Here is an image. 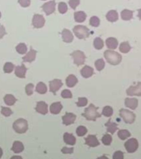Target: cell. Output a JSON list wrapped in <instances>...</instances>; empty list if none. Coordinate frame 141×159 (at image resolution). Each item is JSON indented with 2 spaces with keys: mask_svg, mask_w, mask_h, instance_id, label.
Returning a JSON list of instances; mask_svg holds the SVG:
<instances>
[{
  "mask_svg": "<svg viewBox=\"0 0 141 159\" xmlns=\"http://www.w3.org/2000/svg\"><path fill=\"white\" fill-rule=\"evenodd\" d=\"M33 88H34V85L33 84H28L25 87L26 93L28 96H31L33 93Z\"/></svg>",
  "mask_w": 141,
  "mask_h": 159,
  "instance_id": "obj_44",
  "label": "cell"
},
{
  "mask_svg": "<svg viewBox=\"0 0 141 159\" xmlns=\"http://www.w3.org/2000/svg\"><path fill=\"white\" fill-rule=\"evenodd\" d=\"M73 33H75V36L79 39H85L89 37L90 35V31L86 26L82 25L75 26L73 28Z\"/></svg>",
  "mask_w": 141,
  "mask_h": 159,
  "instance_id": "obj_4",
  "label": "cell"
},
{
  "mask_svg": "<svg viewBox=\"0 0 141 159\" xmlns=\"http://www.w3.org/2000/svg\"><path fill=\"white\" fill-rule=\"evenodd\" d=\"M42 1H45V0H42Z\"/></svg>",
  "mask_w": 141,
  "mask_h": 159,
  "instance_id": "obj_56",
  "label": "cell"
},
{
  "mask_svg": "<svg viewBox=\"0 0 141 159\" xmlns=\"http://www.w3.org/2000/svg\"><path fill=\"white\" fill-rule=\"evenodd\" d=\"M2 155H3V151H2L1 148V147H0V158H1Z\"/></svg>",
  "mask_w": 141,
  "mask_h": 159,
  "instance_id": "obj_54",
  "label": "cell"
},
{
  "mask_svg": "<svg viewBox=\"0 0 141 159\" xmlns=\"http://www.w3.org/2000/svg\"><path fill=\"white\" fill-rule=\"evenodd\" d=\"M104 56L107 62L111 65H118L122 61L121 55L119 54L118 52L111 50L105 51Z\"/></svg>",
  "mask_w": 141,
  "mask_h": 159,
  "instance_id": "obj_1",
  "label": "cell"
},
{
  "mask_svg": "<svg viewBox=\"0 0 141 159\" xmlns=\"http://www.w3.org/2000/svg\"><path fill=\"white\" fill-rule=\"evenodd\" d=\"M15 68L14 64L11 62H6L4 66V71L6 73H10Z\"/></svg>",
  "mask_w": 141,
  "mask_h": 159,
  "instance_id": "obj_37",
  "label": "cell"
},
{
  "mask_svg": "<svg viewBox=\"0 0 141 159\" xmlns=\"http://www.w3.org/2000/svg\"><path fill=\"white\" fill-rule=\"evenodd\" d=\"M16 51L19 54H25L27 52V46L24 43H20L16 46Z\"/></svg>",
  "mask_w": 141,
  "mask_h": 159,
  "instance_id": "obj_34",
  "label": "cell"
},
{
  "mask_svg": "<svg viewBox=\"0 0 141 159\" xmlns=\"http://www.w3.org/2000/svg\"><path fill=\"white\" fill-rule=\"evenodd\" d=\"M61 151L63 154H73V147L69 148V147H64L62 149Z\"/></svg>",
  "mask_w": 141,
  "mask_h": 159,
  "instance_id": "obj_49",
  "label": "cell"
},
{
  "mask_svg": "<svg viewBox=\"0 0 141 159\" xmlns=\"http://www.w3.org/2000/svg\"><path fill=\"white\" fill-rule=\"evenodd\" d=\"M4 100L6 104L8 105V106H13V105L15 103V102L17 101L16 98H15L13 95H11V94H7V95L4 96Z\"/></svg>",
  "mask_w": 141,
  "mask_h": 159,
  "instance_id": "obj_29",
  "label": "cell"
},
{
  "mask_svg": "<svg viewBox=\"0 0 141 159\" xmlns=\"http://www.w3.org/2000/svg\"><path fill=\"white\" fill-rule=\"evenodd\" d=\"M71 56L73 58L74 64L77 66H80L83 64L85 62V55L82 51H75L71 54Z\"/></svg>",
  "mask_w": 141,
  "mask_h": 159,
  "instance_id": "obj_6",
  "label": "cell"
},
{
  "mask_svg": "<svg viewBox=\"0 0 141 159\" xmlns=\"http://www.w3.org/2000/svg\"><path fill=\"white\" fill-rule=\"evenodd\" d=\"M95 66L96 69L98 71H101L104 68L105 63L103 59H98L95 62Z\"/></svg>",
  "mask_w": 141,
  "mask_h": 159,
  "instance_id": "obj_36",
  "label": "cell"
},
{
  "mask_svg": "<svg viewBox=\"0 0 141 159\" xmlns=\"http://www.w3.org/2000/svg\"><path fill=\"white\" fill-rule=\"evenodd\" d=\"M82 76L84 78H89L93 74V69L89 66H84L80 71Z\"/></svg>",
  "mask_w": 141,
  "mask_h": 159,
  "instance_id": "obj_18",
  "label": "cell"
},
{
  "mask_svg": "<svg viewBox=\"0 0 141 159\" xmlns=\"http://www.w3.org/2000/svg\"><path fill=\"white\" fill-rule=\"evenodd\" d=\"M10 159H23V158L19 156H13V157H11Z\"/></svg>",
  "mask_w": 141,
  "mask_h": 159,
  "instance_id": "obj_51",
  "label": "cell"
},
{
  "mask_svg": "<svg viewBox=\"0 0 141 159\" xmlns=\"http://www.w3.org/2000/svg\"><path fill=\"white\" fill-rule=\"evenodd\" d=\"M63 139L64 143H66L67 145H74L76 143V138L73 134L64 133Z\"/></svg>",
  "mask_w": 141,
  "mask_h": 159,
  "instance_id": "obj_20",
  "label": "cell"
},
{
  "mask_svg": "<svg viewBox=\"0 0 141 159\" xmlns=\"http://www.w3.org/2000/svg\"><path fill=\"white\" fill-rule=\"evenodd\" d=\"M62 109V105L61 104V102H54L53 104H51L50 106V111L52 114H58L60 113V111H61Z\"/></svg>",
  "mask_w": 141,
  "mask_h": 159,
  "instance_id": "obj_22",
  "label": "cell"
},
{
  "mask_svg": "<svg viewBox=\"0 0 141 159\" xmlns=\"http://www.w3.org/2000/svg\"><path fill=\"white\" fill-rule=\"evenodd\" d=\"M133 13L134 12L130 10L125 9L121 12V17L125 21H129V20L133 18Z\"/></svg>",
  "mask_w": 141,
  "mask_h": 159,
  "instance_id": "obj_28",
  "label": "cell"
},
{
  "mask_svg": "<svg viewBox=\"0 0 141 159\" xmlns=\"http://www.w3.org/2000/svg\"><path fill=\"white\" fill-rule=\"evenodd\" d=\"M98 107H96L95 105L91 104L87 108L84 109V112L82 115L87 120L95 121L96 118L101 117V114L98 112Z\"/></svg>",
  "mask_w": 141,
  "mask_h": 159,
  "instance_id": "obj_2",
  "label": "cell"
},
{
  "mask_svg": "<svg viewBox=\"0 0 141 159\" xmlns=\"http://www.w3.org/2000/svg\"><path fill=\"white\" fill-rule=\"evenodd\" d=\"M13 129L18 134H24L28 130V122L24 118H19L13 125Z\"/></svg>",
  "mask_w": 141,
  "mask_h": 159,
  "instance_id": "obj_3",
  "label": "cell"
},
{
  "mask_svg": "<svg viewBox=\"0 0 141 159\" xmlns=\"http://www.w3.org/2000/svg\"><path fill=\"white\" fill-rule=\"evenodd\" d=\"M106 18L110 22H115L118 19V14L116 10H110L107 13L106 15Z\"/></svg>",
  "mask_w": 141,
  "mask_h": 159,
  "instance_id": "obj_24",
  "label": "cell"
},
{
  "mask_svg": "<svg viewBox=\"0 0 141 159\" xmlns=\"http://www.w3.org/2000/svg\"><path fill=\"white\" fill-rule=\"evenodd\" d=\"M24 149V145L22 144V143L20 142V141H15L13 143V147L11 149H12L13 152H14L15 153L19 154L20 152H22Z\"/></svg>",
  "mask_w": 141,
  "mask_h": 159,
  "instance_id": "obj_25",
  "label": "cell"
},
{
  "mask_svg": "<svg viewBox=\"0 0 141 159\" xmlns=\"http://www.w3.org/2000/svg\"><path fill=\"white\" fill-rule=\"evenodd\" d=\"M78 78L73 74L69 75L66 79V84L67 85V87H70V88L74 87L75 85L78 83Z\"/></svg>",
  "mask_w": 141,
  "mask_h": 159,
  "instance_id": "obj_26",
  "label": "cell"
},
{
  "mask_svg": "<svg viewBox=\"0 0 141 159\" xmlns=\"http://www.w3.org/2000/svg\"><path fill=\"white\" fill-rule=\"evenodd\" d=\"M6 34L5 28H4V26L0 25V39H1L4 35Z\"/></svg>",
  "mask_w": 141,
  "mask_h": 159,
  "instance_id": "obj_50",
  "label": "cell"
},
{
  "mask_svg": "<svg viewBox=\"0 0 141 159\" xmlns=\"http://www.w3.org/2000/svg\"><path fill=\"white\" fill-rule=\"evenodd\" d=\"M87 18L86 13L83 11H78L74 13V19L76 22H84Z\"/></svg>",
  "mask_w": 141,
  "mask_h": 159,
  "instance_id": "obj_27",
  "label": "cell"
},
{
  "mask_svg": "<svg viewBox=\"0 0 141 159\" xmlns=\"http://www.w3.org/2000/svg\"><path fill=\"white\" fill-rule=\"evenodd\" d=\"M33 26L36 28H42L45 24V19L41 15L35 14L33 18Z\"/></svg>",
  "mask_w": 141,
  "mask_h": 159,
  "instance_id": "obj_9",
  "label": "cell"
},
{
  "mask_svg": "<svg viewBox=\"0 0 141 159\" xmlns=\"http://www.w3.org/2000/svg\"><path fill=\"white\" fill-rule=\"evenodd\" d=\"M69 6L72 9L75 10L76 7L80 4V0H69Z\"/></svg>",
  "mask_w": 141,
  "mask_h": 159,
  "instance_id": "obj_46",
  "label": "cell"
},
{
  "mask_svg": "<svg viewBox=\"0 0 141 159\" xmlns=\"http://www.w3.org/2000/svg\"><path fill=\"white\" fill-rule=\"evenodd\" d=\"M93 46L95 47V49H97V50H100V49L103 48L104 42L100 37H96L95 39L94 40Z\"/></svg>",
  "mask_w": 141,
  "mask_h": 159,
  "instance_id": "obj_33",
  "label": "cell"
},
{
  "mask_svg": "<svg viewBox=\"0 0 141 159\" xmlns=\"http://www.w3.org/2000/svg\"><path fill=\"white\" fill-rule=\"evenodd\" d=\"M125 147L127 152L129 153H134L138 147V142L136 138H130L125 143Z\"/></svg>",
  "mask_w": 141,
  "mask_h": 159,
  "instance_id": "obj_7",
  "label": "cell"
},
{
  "mask_svg": "<svg viewBox=\"0 0 141 159\" xmlns=\"http://www.w3.org/2000/svg\"><path fill=\"white\" fill-rule=\"evenodd\" d=\"M35 110H36L37 113L45 115V114L48 113V105L45 102H38L37 103L36 107H35Z\"/></svg>",
  "mask_w": 141,
  "mask_h": 159,
  "instance_id": "obj_14",
  "label": "cell"
},
{
  "mask_svg": "<svg viewBox=\"0 0 141 159\" xmlns=\"http://www.w3.org/2000/svg\"><path fill=\"white\" fill-rule=\"evenodd\" d=\"M97 159H109V158H107L106 156H101V157H99V158H98Z\"/></svg>",
  "mask_w": 141,
  "mask_h": 159,
  "instance_id": "obj_53",
  "label": "cell"
},
{
  "mask_svg": "<svg viewBox=\"0 0 141 159\" xmlns=\"http://www.w3.org/2000/svg\"><path fill=\"white\" fill-rule=\"evenodd\" d=\"M87 133V129L84 126H79L76 129V134L78 136H84Z\"/></svg>",
  "mask_w": 141,
  "mask_h": 159,
  "instance_id": "obj_40",
  "label": "cell"
},
{
  "mask_svg": "<svg viewBox=\"0 0 141 159\" xmlns=\"http://www.w3.org/2000/svg\"><path fill=\"white\" fill-rule=\"evenodd\" d=\"M61 96L63 98H72V93L69 89H64L62 91Z\"/></svg>",
  "mask_w": 141,
  "mask_h": 159,
  "instance_id": "obj_45",
  "label": "cell"
},
{
  "mask_svg": "<svg viewBox=\"0 0 141 159\" xmlns=\"http://www.w3.org/2000/svg\"><path fill=\"white\" fill-rule=\"evenodd\" d=\"M27 71V69L24 64H22L21 66H17L15 67V74L19 78H25L26 73Z\"/></svg>",
  "mask_w": 141,
  "mask_h": 159,
  "instance_id": "obj_15",
  "label": "cell"
},
{
  "mask_svg": "<svg viewBox=\"0 0 141 159\" xmlns=\"http://www.w3.org/2000/svg\"><path fill=\"white\" fill-rule=\"evenodd\" d=\"M125 105L127 107L134 110L137 108L138 105V100L136 98H126L125 100Z\"/></svg>",
  "mask_w": 141,
  "mask_h": 159,
  "instance_id": "obj_16",
  "label": "cell"
},
{
  "mask_svg": "<svg viewBox=\"0 0 141 159\" xmlns=\"http://www.w3.org/2000/svg\"><path fill=\"white\" fill-rule=\"evenodd\" d=\"M106 45L109 49H116L118 47V42L114 37H109L106 40Z\"/></svg>",
  "mask_w": 141,
  "mask_h": 159,
  "instance_id": "obj_23",
  "label": "cell"
},
{
  "mask_svg": "<svg viewBox=\"0 0 141 159\" xmlns=\"http://www.w3.org/2000/svg\"><path fill=\"white\" fill-rule=\"evenodd\" d=\"M36 53H37L36 51L34 50V49L32 48H31L30 51H29L25 56L22 57V60H23V61L25 62H32L35 60Z\"/></svg>",
  "mask_w": 141,
  "mask_h": 159,
  "instance_id": "obj_17",
  "label": "cell"
},
{
  "mask_svg": "<svg viewBox=\"0 0 141 159\" xmlns=\"http://www.w3.org/2000/svg\"><path fill=\"white\" fill-rule=\"evenodd\" d=\"M118 136L120 139L124 140L125 139H127V138H129V136H131V134L130 132H129L128 130H127V129H121V130L118 131Z\"/></svg>",
  "mask_w": 141,
  "mask_h": 159,
  "instance_id": "obj_31",
  "label": "cell"
},
{
  "mask_svg": "<svg viewBox=\"0 0 141 159\" xmlns=\"http://www.w3.org/2000/svg\"><path fill=\"white\" fill-rule=\"evenodd\" d=\"M62 40L64 42L66 43H70L73 41V36L72 35V33L68 29H64L62 32Z\"/></svg>",
  "mask_w": 141,
  "mask_h": 159,
  "instance_id": "obj_19",
  "label": "cell"
},
{
  "mask_svg": "<svg viewBox=\"0 0 141 159\" xmlns=\"http://www.w3.org/2000/svg\"><path fill=\"white\" fill-rule=\"evenodd\" d=\"M87 102H88V100L86 98H78V102L76 103V105L79 107H84L87 105Z\"/></svg>",
  "mask_w": 141,
  "mask_h": 159,
  "instance_id": "obj_43",
  "label": "cell"
},
{
  "mask_svg": "<svg viewBox=\"0 0 141 159\" xmlns=\"http://www.w3.org/2000/svg\"><path fill=\"white\" fill-rule=\"evenodd\" d=\"M113 159H124V154L121 151H117L113 154Z\"/></svg>",
  "mask_w": 141,
  "mask_h": 159,
  "instance_id": "obj_47",
  "label": "cell"
},
{
  "mask_svg": "<svg viewBox=\"0 0 141 159\" xmlns=\"http://www.w3.org/2000/svg\"><path fill=\"white\" fill-rule=\"evenodd\" d=\"M138 17H139V19H141V8L138 10Z\"/></svg>",
  "mask_w": 141,
  "mask_h": 159,
  "instance_id": "obj_52",
  "label": "cell"
},
{
  "mask_svg": "<svg viewBox=\"0 0 141 159\" xmlns=\"http://www.w3.org/2000/svg\"><path fill=\"white\" fill-rule=\"evenodd\" d=\"M55 5H56V3H55L54 0H53V1H50L44 4L42 6V8L43 9L46 15H49L55 12Z\"/></svg>",
  "mask_w": 141,
  "mask_h": 159,
  "instance_id": "obj_8",
  "label": "cell"
},
{
  "mask_svg": "<svg viewBox=\"0 0 141 159\" xmlns=\"http://www.w3.org/2000/svg\"><path fill=\"white\" fill-rule=\"evenodd\" d=\"M105 126L107 127V131L111 134H113L118 129L117 124L115 122H113L111 120H109L108 121L105 123Z\"/></svg>",
  "mask_w": 141,
  "mask_h": 159,
  "instance_id": "obj_21",
  "label": "cell"
},
{
  "mask_svg": "<svg viewBox=\"0 0 141 159\" xmlns=\"http://www.w3.org/2000/svg\"><path fill=\"white\" fill-rule=\"evenodd\" d=\"M1 12H0V18H1Z\"/></svg>",
  "mask_w": 141,
  "mask_h": 159,
  "instance_id": "obj_55",
  "label": "cell"
},
{
  "mask_svg": "<svg viewBox=\"0 0 141 159\" xmlns=\"http://www.w3.org/2000/svg\"><path fill=\"white\" fill-rule=\"evenodd\" d=\"M36 91L40 94H45L47 92L46 85L42 82H39L36 86Z\"/></svg>",
  "mask_w": 141,
  "mask_h": 159,
  "instance_id": "obj_32",
  "label": "cell"
},
{
  "mask_svg": "<svg viewBox=\"0 0 141 159\" xmlns=\"http://www.w3.org/2000/svg\"><path fill=\"white\" fill-rule=\"evenodd\" d=\"M127 94L130 96H141V82H138L136 86L129 87L127 90Z\"/></svg>",
  "mask_w": 141,
  "mask_h": 159,
  "instance_id": "obj_10",
  "label": "cell"
},
{
  "mask_svg": "<svg viewBox=\"0 0 141 159\" xmlns=\"http://www.w3.org/2000/svg\"><path fill=\"white\" fill-rule=\"evenodd\" d=\"M76 119V116L73 113L67 112L64 116H62V123L65 125L73 124Z\"/></svg>",
  "mask_w": 141,
  "mask_h": 159,
  "instance_id": "obj_13",
  "label": "cell"
},
{
  "mask_svg": "<svg viewBox=\"0 0 141 159\" xmlns=\"http://www.w3.org/2000/svg\"><path fill=\"white\" fill-rule=\"evenodd\" d=\"M113 110L112 107L109 106H105L103 109H102V114L104 116H106V117H111V116L113 115Z\"/></svg>",
  "mask_w": 141,
  "mask_h": 159,
  "instance_id": "obj_35",
  "label": "cell"
},
{
  "mask_svg": "<svg viewBox=\"0 0 141 159\" xmlns=\"http://www.w3.org/2000/svg\"><path fill=\"white\" fill-rule=\"evenodd\" d=\"M63 85V83L60 80L58 79H54L52 81L49 82V88H50V91L54 93L55 95L57 91L61 88Z\"/></svg>",
  "mask_w": 141,
  "mask_h": 159,
  "instance_id": "obj_11",
  "label": "cell"
},
{
  "mask_svg": "<svg viewBox=\"0 0 141 159\" xmlns=\"http://www.w3.org/2000/svg\"><path fill=\"white\" fill-rule=\"evenodd\" d=\"M85 144L91 147H97L100 145L97 137L95 135H89L87 138H84Z\"/></svg>",
  "mask_w": 141,
  "mask_h": 159,
  "instance_id": "obj_12",
  "label": "cell"
},
{
  "mask_svg": "<svg viewBox=\"0 0 141 159\" xmlns=\"http://www.w3.org/2000/svg\"><path fill=\"white\" fill-rule=\"evenodd\" d=\"M120 116L121 117L125 122L128 123V124H131L136 119V115L131 111L128 109H121L120 110Z\"/></svg>",
  "mask_w": 141,
  "mask_h": 159,
  "instance_id": "obj_5",
  "label": "cell"
},
{
  "mask_svg": "<svg viewBox=\"0 0 141 159\" xmlns=\"http://www.w3.org/2000/svg\"><path fill=\"white\" fill-rule=\"evenodd\" d=\"M131 49V47L130 45H129L128 42H122V43L120 44V47H119L120 52H122V53H127L130 51Z\"/></svg>",
  "mask_w": 141,
  "mask_h": 159,
  "instance_id": "obj_30",
  "label": "cell"
},
{
  "mask_svg": "<svg viewBox=\"0 0 141 159\" xmlns=\"http://www.w3.org/2000/svg\"><path fill=\"white\" fill-rule=\"evenodd\" d=\"M1 113L2 115H4L6 117H8V116H11L13 114V111L11 110L10 108H8V107H1Z\"/></svg>",
  "mask_w": 141,
  "mask_h": 159,
  "instance_id": "obj_42",
  "label": "cell"
},
{
  "mask_svg": "<svg viewBox=\"0 0 141 159\" xmlns=\"http://www.w3.org/2000/svg\"><path fill=\"white\" fill-rule=\"evenodd\" d=\"M102 142L104 145H110L112 142V137L109 134H104L102 138Z\"/></svg>",
  "mask_w": 141,
  "mask_h": 159,
  "instance_id": "obj_38",
  "label": "cell"
},
{
  "mask_svg": "<svg viewBox=\"0 0 141 159\" xmlns=\"http://www.w3.org/2000/svg\"><path fill=\"white\" fill-rule=\"evenodd\" d=\"M19 4L22 7H28L31 4V0H18Z\"/></svg>",
  "mask_w": 141,
  "mask_h": 159,
  "instance_id": "obj_48",
  "label": "cell"
},
{
  "mask_svg": "<svg viewBox=\"0 0 141 159\" xmlns=\"http://www.w3.org/2000/svg\"><path fill=\"white\" fill-rule=\"evenodd\" d=\"M67 10H68V7H67V5L64 2H60V3H59V5H58V10H59L60 13L64 14V13H66Z\"/></svg>",
  "mask_w": 141,
  "mask_h": 159,
  "instance_id": "obj_41",
  "label": "cell"
},
{
  "mask_svg": "<svg viewBox=\"0 0 141 159\" xmlns=\"http://www.w3.org/2000/svg\"><path fill=\"white\" fill-rule=\"evenodd\" d=\"M89 23H90V25L91 26H93V27H98V26L100 25V19L96 16L91 17L90 21H89Z\"/></svg>",
  "mask_w": 141,
  "mask_h": 159,
  "instance_id": "obj_39",
  "label": "cell"
}]
</instances>
